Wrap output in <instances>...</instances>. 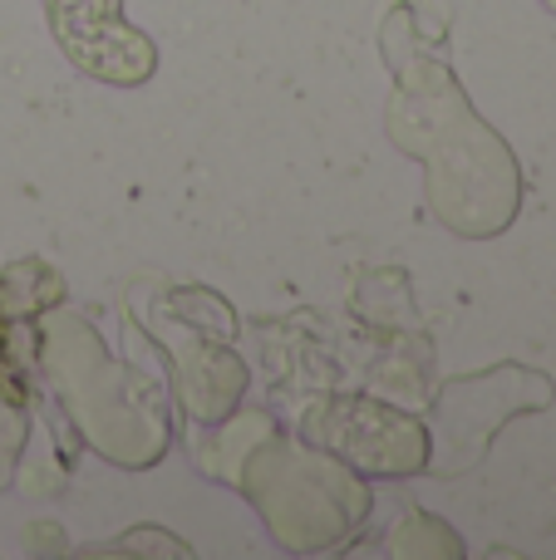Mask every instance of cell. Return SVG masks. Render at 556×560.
Here are the masks:
<instances>
[{
	"mask_svg": "<svg viewBox=\"0 0 556 560\" xmlns=\"http://www.w3.org/2000/svg\"><path fill=\"white\" fill-rule=\"evenodd\" d=\"M55 20H79V25H89L84 35L79 30H69L65 45L74 49V59L84 69H94V74H108V79H134L124 69L128 49H138V55H148L143 39L128 35V25L118 20V0H59L55 5Z\"/></svg>",
	"mask_w": 556,
	"mask_h": 560,
	"instance_id": "cell-1",
	"label": "cell"
}]
</instances>
